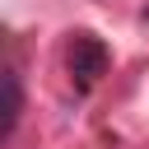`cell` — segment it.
<instances>
[{
    "label": "cell",
    "mask_w": 149,
    "mask_h": 149,
    "mask_svg": "<svg viewBox=\"0 0 149 149\" xmlns=\"http://www.w3.org/2000/svg\"><path fill=\"white\" fill-rule=\"evenodd\" d=\"M107 47H102V37H93V33H70V47H65V65H70V74L79 79V84H93L98 74H107Z\"/></svg>",
    "instance_id": "1"
},
{
    "label": "cell",
    "mask_w": 149,
    "mask_h": 149,
    "mask_svg": "<svg viewBox=\"0 0 149 149\" xmlns=\"http://www.w3.org/2000/svg\"><path fill=\"white\" fill-rule=\"evenodd\" d=\"M19 116H23V79L14 70H0V144L14 135Z\"/></svg>",
    "instance_id": "2"
}]
</instances>
